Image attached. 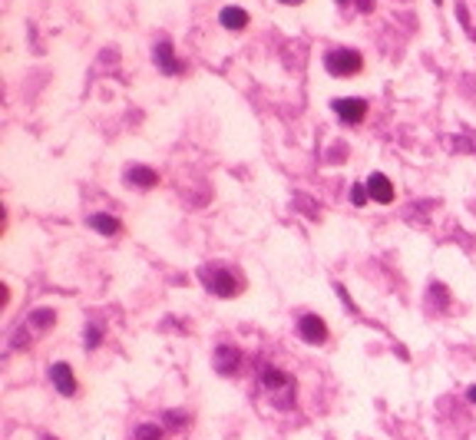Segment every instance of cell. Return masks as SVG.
Instances as JSON below:
<instances>
[{
  "instance_id": "obj_7",
  "label": "cell",
  "mask_w": 476,
  "mask_h": 440,
  "mask_svg": "<svg viewBox=\"0 0 476 440\" xmlns=\"http://www.w3.org/2000/svg\"><path fill=\"white\" fill-rule=\"evenodd\" d=\"M123 179L129 182V186H136V189H153V186H159V173L149 169V166H129L123 173Z\"/></svg>"
},
{
  "instance_id": "obj_15",
  "label": "cell",
  "mask_w": 476,
  "mask_h": 440,
  "mask_svg": "<svg viewBox=\"0 0 476 440\" xmlns=\"http://www.w3.org/2000/svg\"><path fill=\"white\" fill-rule=\"evenodd\" d=\"M367 195H371V192H367V182H364V186H354V189H351V202H354V205H364V202H367Z\"/></svg>"
},
{
  "instance_id": "obj_13",
  "label": "cell",
  "mask_w": 476,
  "mask_h": 440,
  "mask_svg": "<svg viewBox=\"0 0 476 440\" xmlns=\"http://www.w3.org/2000/svg\"><path fill=\"white\" fill-rule=\"evenodd\" d=\"M53 321H57V315H53L50 308H37V311H33V318H30V325L37 328V331H47Z\"/></svg>"
},
{
  "instance_id": "obj_1",
  "label": "cell",
  "mask_w": 476,
  "mask_h": 440,
  "mask_svg": "<svg viewBox=\"0 0 476 440\" xmlns=\"http://www.w3.org/2000/svg\"><path fill=\"white\" fill-rule=\"evenodd\" d=\"M199 281L209 288L212 295H219V298H235V295H238L235 275H232L229 268H222V265H205V268H199Z\"/></svg>"
},
{
  "instance_id": "obj_19",
  "label": "cell",
  "mask_w": 476,
  "mask_h": 440,
  "mask_svg": "<svg viewBox=\"0 0 476 440\" xmlns=\"http://www.w3.org/2000/svg\"><path fill=\"white\" fill-rule=\"evenodd\" d=\"M43 440H57V437H50V434H47V437H43Z\"/></svg>"
},
{
  "instance_id": "obj_2",
  "label": "cell",
  "mask_w": 476,
  "mask_h": 440,
  "mask_svg": "<svg viewBox=\"0 0 476 440\" xmlns=\"http://www.w3.org/2000/svg\"><path fill=\"white\" fill-rule=\"evenodd\" d=\"M324 67H328L331 77H354V73L364 70V60L357 50H331V53L324 57Z\"/></svg>"
},
{
  "instance_id": "obj_16",
  "label": "cell",
  "mask_w": 476,
  "mask_h": 440,
  "mask_svg": "<svg viewBox=\"0 0 476 440\" xmlns=\"http://www.w3.org/2000/svg\"><path fill=\"white\" fill-rule=\"evenodd\" d=\"M99 338H103V335H99V328H96V325L86 328V348H96V345H99Z\"/></svg>"
},
{
  "instance_id": "obj_8",
  "label": "cell",
  "mask_w": 476,
  "mask_h": 440,
  "mask_svg": "<svg viewBox=\"0 0 476 440\" xmlns=\"http://www.w3.org/2000/svg\"><path fill=\"white\" fill-rule=\"evenodd\" d=\"M258 381H261V387H268V391H281V394L295 391L291 381H288V374H281L278 367H271V364H265V367L258 371Z\"/></svg>"
},
{
  "instance_id": "obj_9",
  "label": "cell",
  "mask_w": 476,
  "mask_h": 440,
  "mask_svg": "<svg viewBox=\"0 0 476 440\" xmlns=\"http://www.w3.org/2000/svg\"><path fill=\"white\" fill-rule=\"evenodd\" d=\"M367 192H371V199L381 202V205H391L394 202V186L384 173H374L371 179H367Z\"/></svg>"
},
{
  "instance_id": "obj_11",
  "label": "cell",
  "mask_w": 476,
  "mask_h": 440,
  "mask_svg": "<svg viewBox=\"0 0 476 440\" xmlns=\"http://www.w3.org/2000/svg\"><path fill=\"white\" fill-rule=\"evenodd\" d=\"M219 20H222V27L225 30H245L248 27V14L242 7H225L219 14Z\"/></svg>"
},
{
  "instance_id": "obj_14",
  "label": "cell",
  "mask_w": 476,
  "mask_h": 440,
  "mask_svg": "<svg viewBox=\"0 0 476 440\" xmlns=\"http://www.w3.org/2000/svg\"><path fill=\"white\" fill-rule=\"evenodd\" d=\"M162 427L159 424H143V427H136V440H162Z\"/></svg>"
},
{
  "instance_id": "obj_18",
  "label": "cell",
  "mask_w": 476,
  "mask_h": 440,
  "mask_svg": "<svg viewBox=\"0 0 476 440\" xmlns=\"http://www.w3.org/2000/svg\"><path fill=\"white\" fill-rule=\"evenodd\" d=\"M281 4H291V7H295V4H305V0H281Z\"/></svg>"
},
{
  "instance_id": "obj_10",
  "label": "cell",
  "mask_w": 476,
  "mask_h": 440,
  "mask_svg": "<svg viewBox=\"0 0 476 440\" xmlns=\"http://www.w3.org/2000/svg\"><path fill=\"white\" fill-rule=\"evenodd\" d=\"M215 364H219V371H222V374H235V371H238V364H242V354H238L235 348L222 345L219 351H215Z\"/></svg>"
},
{
  "instance_id": "obj_4",
  "label": "cell",
  "mask_w": 476,
  "mask_h": 440,
  "mask_svg": "<svg viewBox=\"0 0 476 440\" xmlns=\"http://www.w3.org/2000/svg\"><path fill=\"white\" fill-rule=\"evenodd\" d=\"M153 57H156V67H159L166 77H179L182 70H185L179 60H175V53H172V43H169V40H159V43H156Z\"/></svg>"
},
{
  "instance_id": "obj_12",
  "label": "cell",
  "mask_w": 476,
  "mask_h": 440,
  "mask_svg": "<svg viewBox=\"0 0 476 440\" xmlns=\"http://www.w3.org/2000/svg\"><path fill=\"white\" fill-rule=\"evenodd\" d=\"M90 225H93L96 232H103V235H119V232H123L119 219H113V215H90Z\"/></svg>"
},
{
  "instance_id": "obj_3",
  "label": "cell",
  "mask_w": 476,
  "mask_h": 440,
  "mask_svg": "<svg viewBox=\"0 0 476 440\" xmlns=\"http://www.w3.org/2000/svg\"><path fill=\"white\" fill-rule=\"evenodd\" d=\"M334 113L341 116L347 126H357L364 123V116H367V103L364 100H357V96H347V100H334Z\"/></svg>"
},
{
  "instance_id": "obj_17",
  "label": "cell",
  "mask_w": 476,
  "mask_h": 440,
  "mask_svg": "<svg viewBox=\"0 0 476 440\" xmlns=\"http://www.w3.org/2000/svg\"><path fill=\"white\" fill-rule=\"evenodd\" d=\"M470 401L476 404V384H473V387H470Z\"/></svg>"
},
{
  "instance_id": "obj_20",
  "label": "cell",
  "mask_w": 476,
  "mask_h": 440,
  "mask_svg": "<svg viewBox=\"0 0 476 440\" xmlns=\"http://www.w3.org/2000/svg\"><path fill=\"white\" fill-rule=\"evenodd\" d=\"M437 4H440V0H437Z\"/></svg>"
},
{
  "instance_id": "obj_5",
  "label": "cell",
  "mask_w": 476,
  "mask_h": 440,
  "mask_svg": "<svg viewBox=\"0 0 476 440\" xmlns=\"http://www.w3.org/2000/svg\"><path fill=\"white\" fill-rule=\"evenodd\" d=\"M298 335L305 338L308 345H324L328 341V325L318 315H305L298 321Z\"/></svg>"
},
{
  "instance_id": "obj_6",
  "label": "cell",
  "mask_w": 476,
  "mask_h": 440,
  "mask_svg": "<svg viewBox=\"0 0 476 440\" xmlns=\"http://www.w3.org/2000/svg\"><path fill=\"white\" fill-rule=\"evenodd\" d=\"M50 381H53V387H57L60 394H63V397H73V394H77V377H73V367H70V364H53V367H50Z\"/></svg>"
}]
</instances>
